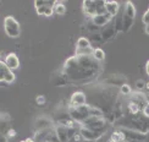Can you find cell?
<instances>
[{"mask_svg":"<svg viewBox=\"0 0 149 142\" xmlns=\"http://www.w3.org/2000/svg\"><path fill=\"white\" fill-rule=\"evenodd\" d=\"M82 8L86 16L88 18H92L93 16H95V11H97V0L91 1V0H86L82 4Z\"/></svg>","mask_w":149,"mask_h":142,"instance_id":"9c48e42d","label":"cell"},{"mask_svg":"<svg viewBox=\"0 0 149 142\" xmlns=\"http://www.w3.org/2000/svg\"><path fill=\"white\" fill-rule=\"evenodd\" d=\"M92 41H93V42H97V43L104 42V39H103V37H102L100 33H93V34H92Z\"/></svg>","mask_w":149,"mask_h":142,"instance_id":"d4e9b609","label":"cell"},{"mask_svg":"<svg viewBox=\"0 0 149 142\" xmlns=\"http://www.w3.org/2000/svg\"><path fill=\"white\" fill-rule=\"evenodd\" d=\"M93 58H94L97 61H103L104 60V58H105V53L103 52V49H100V48H97V49H94V53H93Z\"/></svg>","mask_w":149,"mask_h":142,"instance_id":"44dd1931","label":"cell"},{"mask_svg":"<svg viewBox=\"0 0 149 142\" xmlns=\"http://www.w3.org/2000/svg\"><path fill=\"white\" fill-rule=\"evenodd\" d=\"M86 28H87V31L88 32H91L92 34L93 33H100V27L99 26H97V24L92 21V18H88L87 20V22H86Z\"/></svg>","mask_w":149,"mask_h":142,"instance_id":"e0dca14e","label":"cell"},{"mask_svg":"<svg viewBox=\"0 0 149 142\" xmlns=\"http://www.w3.org/2000/svg\"><path fill=\"white\" fill-rule=\"evenodd\" d=\"M100 34H102V37H103L104 42H108V41H111L113 38H115L116 34H117V31H116V28H115L114 20L110 21L108 24H105L104 27H102Z\"/></svg>","mask_w":149,"mask_h":142,"instance_id":"8992f818","label":"cell"},{"mask_svg":"<svg viewBox=\"0 0 149 142\" xmlns=\"http://www.w3.org/2000/svg\"><path fill=\"white\" fill-rule=\"evenodd\" d=\"M144 29H146V33L149 34V24H146V28Z\"/></svg>","mask_w":149,"mask_h":142,"instance_id":"d6a6232c","label":"cell"},{"mask_svg":"<svg viewBox=\"0 0 149 142\" xmlns=\"http://www.w3.org/2000/svg\"><path fill=\"white\" fill-rule=\"evenodd\" d=\"M120 91H121V94H123V96L131 94V88H130V86H128V85H123Z\"/></svg>","mask_w":149,"mask_h":142,"instance_id":"cb8c5ba5","label":"cell"},{"mask_svg":"<svg viewBox=\"0 0 149 142\" xmlns=\"http://www.w3.org/2000/svg\"><path fill=\"white\" fill-rule=\"evenodd\" d=\"M6 136H8V137H14V136H16V132H15L14 130H11V129H10L9 132L6 134Z\"/></svg>","mask_w":149,"mask_h":142,"instance_id":"f546056e","label":"cell"},{"mask_svg":"<svg viewBox=\"0 0 149 142\" xmlns=\"http://www.w3.org/2000/svg\"><path fill=\"white\" fill-rule=\"evenodd\" d=\"M0 139H1V141H0V142H8V136H6V135H3V134H1Z\"/></svg>","mask_w":149,"mask_h":142,"instance_id":"4dcf8cb0","label":"cell"},{"mask_svg":"<svg viewBox=\"0 0 149 142\" xmlns=\"http://www.w3.org/2000/svg\"><path fill=\"white\" fill-rule=\"evenodd\" d=\"M125 15L128 17H132V18H134V16H136L134 5L131 1H126V4H125Z\"/></svg>","mask_w":149,"mask_h":142,"instance_id":"ac0fdd59","label":"cell"},{"mask_svg":"<svg viewBox=\"0 0 149 142\" xmlns=\"http://www.w3.org/2000/svg\"><path fill=\"white\" fill-rule=\"evenodd\" d=\"M89 47H91L89 39L84 38V37H81V38H78V41L76 43V49H86V48H89Z\"/></svg>","mask_w":149,"mask_h":142,"instance_id":"d6986e66","label":"cell"},{"mask_svg":"<svg viewBox=\"0 0 149 142\" xmlns=\"http://www.w3.org/2000/svg\"><path fill=\"white\" fill-rule=\"evenodd\" d=\"M0 80L4 83H11L15 81V75L12 70H10L4 61H0Z\"/></svg>","mask_w":149,"mask_h":142,"instance_id":"52a82bcc","label":"cell"},{"mask_svg":"<svg viewBox=\"0 0 149 142\" xmlns=\"http://www.w3.org/2000/svg\"><path fill=\"white\" fill-rule=\"evenodd\" d=\"M4 29H5V33L8 34L10 38H17L20 36V24L18 22L15 20L12 16H8L5 17L4 20Z\"/></svg>","mask_w":149,"mask_h":142,"instance_id":"3957f363","label":"cell"},{"mask_svg":"<svg viewBox=\"0 0 149 142\" xmlns=\"http://www.w3.org/2000/svg\"><path fill=\"white\" fill-rule=\"evenodd\" d=\"M70 142H94V141H86V140H83L82 139V136H81V134H79V131H78V134L74 136Z\"/></svg>","mask_w":149,"mask_h":142,"instance_id":"484cf974","label":"cell"},{"mask_svg":"<svg viewBox=\"0 0 149 142\" xmlns=\"http://www.w3.org/2000/svg\"><path fill=\"white\" fill-rule=\"evenodd\" d=\"M54 12H55V14H58V15H64L66 12L65 5L56 1V4H55V6H54Z\"/></svg>","mask_w":149,"mask_h":142,"instance_id":"603a6c76","label":"cell"},{"mask_svg":"<svg viewBox=\"0 0 149 142\" xmlns=\"http://www.w3.org/2000/svg\"><path fill=\"white\" fill-rule=\"evenodd\" d=\"M79 134H81V136H82L83 140H86V141H94V142H97L99 139L103 136L102 134L92 131V130H89V129L83 127V126L79 127Z\"/></svg>","mask_w":149,"mask_h":142,"instance_id":"ba28073f","label":"cell"},{"mask_svg":"<svg viewBox=\"0 0 149 142\" xmlns=\"http://www.w3.org/2000/svg\"><path fill=\"white\" fill-rule=\"evenodd\" d=\"M108 142H127V141H126V139H123V140H121V141H113V140H109Z\"/></svg>","mask_w":149,"mask_h":142,"instance_id":"1f68e13d","label":"cell"},{"mask_svg":"<svg viewBox=\"0 0 149 142\" xmlns=\"http://www.w3.org/2000/svg\"><path fill=\"white\" fill-rule=\"evenodd\" d=\"M55 4H56V1H40V0H37V1H34L37 14L42 16H52L54 14Z\"/></svg>","mask_w":149,"mask_h":142,"instance_id":"277c9868","label":"cell"},{"mask_svg":"<svg viewBox=\"0 0 149 142\" xmlns=\"http://www.w3.org/2000/svg\"><path fill=\"white\" fill-rule=\"evenodd\" d=\"M120 130V132L125 136L126 140L130 141H142L146 142L147 140V135L139 131H134V130H130V129H125V127H117Z\"/></svg>","mask_w":149,"mask_h":142,"instance_id":"5b68a950","label":"cell"},{"mask_svg":"<svg viewBox=\"0 0 149 142\" xmlns=\"http://www.w3.org/2000/svg\"><path fill=\"white\" fill-rule=\"evenodd\" d=\"M55 130H56V135L60 142H70L67 126H64L61 124H55Z\"/></svg>","mask_w":149,"mask_h":142,"instance_id":"7c38bea8","label":"cell"},{"mask_svg":"<svg viewBox=\"0 0 149 142\" xmlns=\"http://www.w3.org/2000/svg\"><path fill=\"white\" fill-rule=\"evenodd\" d=\"M81 126L83 127H87L89 129L92 131H95V132H99L104 135L105 131L108 130V126H109V121L105 119V118H99V116H94V115H89L87 118Z\"/></svg>","mask_w":149,"mask_h":142,"instance_id":"7a4b0ae2","label":"cell"},{"mask_svg":"<svg viewBox=\"0 0 149 142\" xmlns=\"http://www.w3.org/2000/svg\"><path fill=\"white\" fill-rule=\"evenodd\" d=\"M21 142H34V140H33V139H27V140L21 141Z\"/></svg>","mask_w":149,"mask_h":142,"instance_id":"836d02e7","label":"cell"},{"mask_svg":"<svg viewBox=\"0 0 149 142\" xmlns=\"http://www.w3.org/2000/svg\"><path fill=\"white\" fill-rule=\"evenodd\" d=\"M104 83H107L109 86H117V87H122L123 85H126L125 83V78L119 77V76H111V77L105 80Z\"/></svg>","mask_w":149,"mask_h":142,"instance_id":"9a60e30c","label":"cell"},{"mask_svg":"<svg viewBox=\"0 0 149 142\" xmlns=\"http://www.w3.org/2000/svg\"><path fill=\"white\" fill-rule=\"evenodd\" d=\"M105 6H107L108 14L113 15L114 17L117 15V12H119V10H120V5H119V3H116V1H107Z\"/></svg>","mask_w":149,"mask_h":142,"instance_id":"2e32d148","label":"cell"},{"mask_svg":"<svg viewBox=\"0 0 149 142\" xmlns=\"http://www.w3.org/2000/svg\"><path fill=\"white\" fill-rule=\"evenodd\" d=\"M136 87H137V90H143L147 87V83L143 81V80H138V81L136 82Z\"/></svg>","mask_w":149,"mask_h":142,"instance_id":"4316f807","label":"cell"},{"mask_svg":"<svg viewBox=\"0 0 149 142\" xmlns=\"http://www.w3.org/2000/svg\"><path fill=\"white\" fill-rule=\"evenodd\" d=\"M36 102H37V104H38V106H43V104L45 103L44 96H38V97H37V99H36Z\"/></svg>","mask_w":149,"mask_h":142,"instance_id":"83f0119b","label":"cell"},{"mask_svg":"<svg viewBox=\"0 0 149 142\" xmlns=\"http://www.w3.org/2000/svg\"><path fill=\"white\" fill-rule=\"evenodd\" d=\"M143 22H144V24H148L149 23V9H148V11L144 14V16H143Z\"/></svg>","mask_w":149,"mask_h":142,"instance_id":"f1b7e54d","label":"cell"},{"mask_svg":"<svg viewBox=\"0 0 149 142\" xmlns=\"http://www.w3.org/2000/svg\"><path fill=\"white\" fill-rule=\"evenodd\" d=\"M115 126L139 131L147 135L149 132V115L146 114V112H138L136 114L122 115L119 119H116Z\"/></svg>","mask_w":149,"mask_h":142,"instance_id":"6da1fadb","label":"cell"},{"mask_svg":"<svg viewBox=\"0 0 149 142\" xmlns=\"http://www.w3.org/2000/svg\"><path fill=\"white\" fill-rule=\"evenodd\" d=\"M113 18H114V16L110 15V14H107V15H95V16L92 17V21L94 22L97 26H99L102 28V27L105 26V24H108L110 21H113Z\"/></svg>","mask_w":149,"mask_h":142,"instance_id":"8fae6325","label":"cell"},{"mask_svg":"<svg viewBox=\"0 0 149 142\" xmlns=\"http://www.w3.org/2000/svg\"><path fill=\"white\" fill-rule=\"evenodd\" d=\"M44 142H50V141H44Z\"/></svg>","mask_w":149,"mask_h":142,"instance_id":"d590c367","label":"cell"},{"mask_svg":"<svg viewBox=\"0 0 149 142\" xmlns=\"http://www.w3.org/2000/svg\"><path fill=\"white\" fill-rule=\"evenodd\" d=\"M52 126H54L53 120L48 119V118H38V119L34 121V132L40 131V130H44V129L52 127Z\"/></svg>","mask_w":149,"mask_h":142,"instance_id":"30bf717a","label":"cell"},{"mask_svg":"<svg viewBox=\"0 0 149 142\" xmlns=\"http://www.w3.org/2000/svg\"><path fill=\"white\" fill-rule=\"evenodd\" d=\"M93 53H94V49H93V47H89L86 49H76L74 55H88V57H91V55H93Z\"/></svg>","mask_w":149,"mask_h":142,"instance_id":"7402d4cb","label":"cell"},{"mask_svg":"<svg viewBox=\"0 0 149 142\" xmlns=\"http://www.w3.org/2000/svg\"><path fill=\"white\" fill-rule=\"evenodd\" d=\"M86 104V94L83 92H74L71 97L70 107H79Z\"/></svg>","mask_w":149,"mask_h":142,"instance_id":"4fadbf2b","label":"cell"},{"mask_svg":"<svg viewBox=\"0 0 149 142\" xmlns=\"http://www.w3.org/2000/svg\"><path fill=\"white\" fill-rule=\"evenodd\" d=\"M146 70H147V73L149 75V61L147 63V65H146Z\"/></svg>","mask_w":149,"mask_h":142,"instance_id":"e575fe53","label":"cell"},{"mask_svg":"<svg viewBox=\"0 0 149 142\" xmlns=\"http://www.w3.org/2000/svg\"><path fill=\"white\" fill-rule=\"evenodd\" d=\"M134 22V18L128 17V16H123V32H128L130 28L132 27V24Z\"/></svg>","mask_w":149,"mask_h":142,"instance_id":"ffe728a7","label":"cell"},{"mask_svg":"<svg viewBox=\"0 0 149 142\" xmlns=\"http://www.w3.org/2000/svg\"><path fill=\"white\" fill-rule=\"evenodd\" d=\"M4 63L6 64V66H8L10 70H16V69H18V66H20V60H18L17 55L14 53L9 54L8 57L5 58Z\"/></svg>","mask_w":149,"mask_h":142,"instance_id":"5bb4252c","label":"cell"}]
</instances>
